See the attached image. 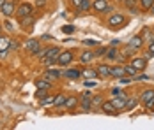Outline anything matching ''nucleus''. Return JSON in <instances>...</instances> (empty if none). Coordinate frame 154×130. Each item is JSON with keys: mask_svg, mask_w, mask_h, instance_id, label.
<instances>
[{"mask_svg": "<svg viewBox=\"0 0 154 130\" xmlns=\"http://www.w3.org/2000/svg\"><path fill=\"white\" fill-rule=\"evenodd\" d=\"M60 55V49L55 46V48H48L46 49V55L43 58V63L45 65H53V63H57V58Z\"/></svg>", "mask_w": 154, "mask_h": 130, "instance_id": "f257e3e1", "label": "nucleus"}, {"mask_svg": "<svg viewBox=\"0 0 154 130\" xmlns=\"http://www.w3.org/2000/svg\"><path fill=\"white\" fill-rule=\"evenodd\" d=\"M92 9L96 13H112L113 11V7L108 4V0H94L92 2Z\"/></svg>", "mask_w": 154, "mask_h": 130, "instance_id": "f03ea898", "label": "nucleus"}, {"mask_svg": "<svg viewBox=\"0 0 154 130\" xmlns=\"http://www.w3.org/2000/svg\"><path fill=\"white\" fill-rule=\"evenodd\" d=\"M32 13H34V5L32 4H29V2H23L18 9H16V16L21 19V18H27V16H30Z\"/></svg>", "mask_w": 154, "mask_h": 130, "instance_id": "7ed1b4c3", "label": "nucleus"}, {"mask_svg": "<svg viewBox=\"0 0 154 130\" xmlns=\"http://www.w3.org/2000/svg\"><path fill=\"white\" fill-rule=\"evenodd\" d=\"M108 27L110 28H121L124 23H126V18H124L122 14H112L110 18H108Z\"/></svg>", "mask_w": 154, "mask_h": 130, "instance_id": "20e7f679", "label": "nucleus"}, {"mask_svg": "<svg viewBox=\"0 0 154 130\" xmlns=\"http://www.w3.org/2000/svg\"><path fill=\"white\" fill-rule=\"evenodd\" d=\"M73 58H75V55H73L71 51H60V55L57 58V65L66 67V65H69V63L73 62Z\"/></svg>", "mask_w": 154, "mask_h": 130, "instance_id": "39448f33", "label": "nucleus"}, {"mask_svg": "<svg viewBox=\"0 0 154 130\" xmlns=\"http://www.w3.org/2000/svg\"><path fill=\"white\" fill-rule=\"evenodd\" d=\"M0 11H2V14L5 16V18H11L13 14H16V5L13 0H7L2 7H0Z\"/></svg>", "mask_w": 154, "mask_h": 130, "instance_id": "423d86ee", "label": "nucleus"}, {"mask_svg": "<svg viewBox=\"0 0 154 130\" xmlns=\"http://www.w3.org/2000/svg\"><path fill=\"white\" fill-rule=\"evenodd\" d=\"M43 77H45L46 81H50V83H53V81H57V79L60 77V72H59L55 67H50V69H46V71L43 72Z\"/></svg>", "mask_w": 154, "mask_h": 130, "instance_id": "0eeeda50", "label": "nucleus"}, {"mask_svg": "<svg viewBox=\"0 0 154 130\" xmlns=\"http://www.w3.org/2000/svg\"><path fill=\"white\" fill-rule=\"evenodd\" d=\"M131 65L138 71V72H142V71H145V67H147V58L145 56H137L131 60Z\"/></svg>", "mask_w": 154, "mask_h": 130, "instance_id": "6e6552de", "label": "nucleus"}, {"mask_svg": "<svg viewBox=\"0 0 154 130\" xmlns=\"http://www.w3.org/2000/svg\"><path fill=\"white\" fill-rule=\"evenodd\" d=\"M25 48H27V51H30L32 55H37L41 51V44H39L37 39H29L27 44H25Z\"/></svg>", "mask_w": 154, "mask_h": 130, "instance_id": "1a4fd4ad", "label": "nucleus"}, {"mask_svg": "<svg viewBox=\"0 0 154 130\" xmlns=\"http://www.w3.org/2000/svg\"><path fill=\"white\" fill-rule=\"evenodd\" d=\"M91 100H92V95H91L89 91H85V93L82 95V99H80V107H82L83 111H91Z\"/></svg>", "mask_w": 154, "mask_h": 130, "instance_id": "9d476101", "label": "nucleus"}, {"mask_svg": "<svg viewBox=\"0 0 154 130\" xmlns=\"http://www.w3.org/2000/svg\"><path fill=\"white\" fill-rule=\"evenodd\" d=\"M34 21H35V19H34V16H27V18H21V19H20V25H21V28L23 30H30L32 28V25H34Z\"/></svg>", "mask_w": 154, "mask_h": 130, "instance_id": "9b49d317", "label": "nucleus"}, {"mask_svg": "<svg viewBox=\"0 0 154 130\" xmlns=\"http://www.w3.org/2000/svg\"><path fill=\"white\" fill-rule=\"evenodd\" d=\"M126 74V69H124V65H115V67H110V76H113V77H121Z\"/></svg>", "mask_w": 154, "mask_h": 130, "instance_id": "f8f14e48", "label": "nucleus"}, {"mask_svg": "<svg viewBox=\"0 0 154 130\" xmlns=\"http://www.w3.org/2000/svg\"><path fill=\"white\" fill-rule=\"evenodd\" d=\"M96 71H97V76L99 77H108L110 76V67H108L106 63H99Z\"/></svg>", "mask_w": 154, "mask_h": 130, "instance_id": "ddd939ff", "label": "nucleus"}, {"mask_svg": "<svg viewBox=\"0 0 154 130\" xmlns=\"http://www.w3.org/2000/svg\"><path fill=\"white\" fill-rule=\"evenodd\" d=\"M96 55H94V51H83L82 55H80V62L82 63H89V62H92Z\"/></svg>", "mask_w": 154, "mask_h": 130, "instance_id": "4468645a", "label": "nucleus"}, {"mask_svg": "<svg viewBox=\"0 0 154 130\" xmlns=\"http://www.w3.org/2000/svg\"><path fill=\"white\" fill-rule=\"evenodd\" d=\"M101 109H103V113L105 114H113L115 113V105H113V102H103L101 104Z\"/></svg>", "mask_w": 154, "mask_h": 130, "instance_id": "2eb2a0df", "label": "nucleus"}, {"mask_svg": "<svg viewBox=\"0 0 154 130\" xmlns=\"http://www.w3.org/2000/svg\"><path fill=\"white\" fill-rule=\"evenodd\" d=\"M129 46H131V48H137V49H140V48L143 46V37H142V35L133 37V39L129 41Z\"/></svg>", "mask_w": 154, "mask_h": 130, "instance_id": "dca6fc26", "label": "nucleus"}, {"mask_svg": "<svg viewBox=\"0 0 154 130\" xmlns=\"http://www.w3.org/2000/svg\"><path fill=\"white\" fill-rule=\"evenodd\" d=\"M66 95L64 93H59V95H55V100H53V107H62L64 104H66Z\"/></svg>", "mask_w": 154, "mask_h": 130, "instance_id": "f3484780", "label": "nucleus"}, {"mask_svg": "<svg viewBox=\"0 0 154 130\" xmlns=\"http://www.w3.org/2000/svg\"><path fill=\"white\" fill-rule=\"evenodd\" d=\"M76 105H78V99H76V97H73V95H71V97H67V99H66L64 107H67V109H75Z\"/></svg>", "mask_w": 154, "mask_h": 130, "instance_id": "a211bd4d", "label": "nucleus"}, {"mask_svg": "<svg viewBox=\"0 0 154 130\" xmlns=\"http://www.w3.org/2000/svg\"><path fill=\"white\" fill-rule=\"evenodd\" d=\"M137 104H138V99H135V97H128V100H126V111H131V109H135L137 107Z\"/></svg>", "mask_w": 154, "mask_h": 130, "instance_id": "6ab92c4d", "label": "nucleus"}, {"mask_svg": "<svg viewBox=\"0 0 154 130\" xmlns=\"http://www.w3.org/2000/svg\"><path fill=\"white\" fill-rule=\"evenodd\" d=\"M126 100H128V99H124V97H115L112 102H113L115 109H124V107H126Z\"/></svg>", "mask_w": 154, "mask_h": 130, "instance_id": "aec40b11", "label": "nucleus"}, {"mask_svg": "<svg viewBox=\"0 0 154 130\" xmlns=\"http://www.w3.org/2000/svg\"><path fill=\"white\" fill-rule=\"evenodd\" d=\"M64 76L67 77V79H78V77H82V72H78L75 69H69V71H66Z\"/></svg>", "mask_w": 154, "mask_h": 130, "instance_id": "412c9836", "label": "nucleus"}, {"mask_svg": "<svg viewBox=\"0 0 154 130\" xmlns=\"http://www.w3.org/2000/svg\"><path fill=\"white\" fill-rule=\"evenodd\" d=\"M152 97H154V90H145V91H143V93L140 95V100H142L143 104H145L147 100H151Z\"/></svg>", "mask_w": 154, "mask_h": 130, "instance_id": "4be33fe9", "label": "nucleus"}, {"mask_svg": "<svg viewBox=\"0 0 154 130\" xmlns=\"http://www.w3.org/2000/svg\"><path fill=\"white\" fill-rule=\"evenodd\" d=\"M83 77H87V79H96L97 77V71H94V69H85L83 72H82Z\"/></svg>", "mask_w": 154, "mask_h": 130, "instance_id": "5701e85b", "label": "nucleus"}, {"mask_svg": "<svg viewBox=\"0 0 154 130\" xmlns=\"http://www.w3.org/2000/svg\"><path fill=\"white\" fill-rule=\"evenodd\" d=\"M35 86H37V88H41V90H50V86H51V83H50V81H46V79L43 77V79L35 81Z\"/></svg>", "mask_w": 154, "mask_h": 130, "instance_id": "b1692460", "label": "nucleus"}, {"mask_svg": "<svg viewBox=\"0 0 154 130\" xmlns=\"http://www.w3.org/2000/svg\"><path fill=\"white\" fill-rule=\"evenodd\" d=\"M9 46H11L9 37H2V35H0V51H7Z\"/></svg>", "mask_w": 154, "mask_h": 130, "instance_id": "393cba45", "label": "nucleus"}, {"mask_svg": "<svg viewBox=\"0 0 154 130\" xmlns=\"http://www.w3.org/2000/svg\"><path fill=\"white\" fill-rule=\"evenodd\" d=\"M117 79H119V83H121V85H129V83H133V81H135V77H133V76H128V74H124V76L117 77Z\"/></svg>", "mask_w": 154, "mask_h": 130, "instance_id": "a878e982", "label": "nucleus"}, {"mask_svg": "<svg viewBox=\"0 0 154 130\" xmlns=\"http://www.w3.org/2000/svg\"><path fill=\"white\" fill-rule=\"evenodd\" d=\"M117 56H119V51H117L115 48L106 49V58H108V60H117Z\"/></svg>", "mask_w": 154, "mask_h": 130, "instance_id": "bb28decb", "label": "nucleus"}, {"mask_svg": "<svg viewBox=\"0 0 154 130\" xmlns=\"http://www.w3.org/2000/svg\"><path fill=\"white\" fill-rule=\"evenodd\" d=\"M89 9H92V2H91V0H83V2L78 5V11H89Z\"/></svg>", "mask_w": 154, "mask_h": 130, "instance_id": "cd10ccee", "label": "nucleus"}, {"mask_svg": "<svg viewBox=\"0 0 154 130\" xmlns=\"http://www.w3.org/2000/svg\"><path fill=\"white\" fill-rule=\"evenodd\" d=\"M103 104V99L99 97V95H96V97H92V100H91V109H96V107H99Z\"/></svg>", "mask_w": 154, "mask_h": 130, "instance_id": "c85d7f7f", "label": "nucleus"}, {"mask_svg": "<svg viewBox=\"0 0 154 130\" xmlns=\"http://www.w3.org/2000/svg\"><path fill=\"white\" fill-rule=\"evenodd\" d=\"M140 5L143 11H151V7L154 5V0H140Z\"/></svg>", "mask_w": 154, "mask_h": 130, "instance_id": "c756f323", "label": "nucleus"}, {"mask_svg": "<svg viewBox=\"0 0 154 130\" xmlns=\"http://www.w3.org/2000/svg\"><path fill=\"white\" fill-rule=\"evenodd\" d=\"M124 69H126V74H128V76H133V77H137L138 71H137L133 65H124Z\"/></svg>", "mask_w": 154, "mask_h": 130, "instance_id": "7c9ffc66", "label": "nucleus"}, {"mask_svg": "<svg viewBox=\"0 0 154 130\" xmlns=\"http://www.w3.org/2000/svg\"><path fill=\"white\" fill-rule=\"evenodd\" d=\"M94 55H96V56H105V55H106V48H99V49H96Z\"/></svg>", "mask_w": 154, "mask_h": 130, "instance_id": "2f4dec72", "label": "nucleus"}, {"mask_svg": "<svg viewBox=\"0 0 154 130\" xmlns=\"http://www.w3.org/2000/svg\"><path fill=\"white\" fill-rule=\"evenodd\" d=\"M35 97H37V99H41V100H43V99H45V97H46V90H41V88H37V93H35Z\"/></svg>", "mask_w": 154, "mask_h": 130, "instance_id": "473e14b6", "label": "nucleus"}, {"mask_svg": "<svg viewBox=\"0 0 154 130\" xmlns=\"http://www.w3.org/2000/svg\"><path fill=\"white\" fill-rule=\"evenodd\" d=\"M135 2H137V0H126V5H128L133 13H137V9H135Z\"/></svg>", "mask_w": 154, "mask_h": 130, "instance_id": "72a5a7b5", "label": "nucleus"}, {"mask_svg": "<svg viewBox=\"0 0 154 130\" xmlns=\"http://www.w3.org/2000/svg\"><path fill=\"white\" fill-rule=\"evenodd\" d=\"M83 44H87V46H96L97 41H94V39H83Z\"/></svg>", "mask_w": 154, "mask_h": 130, "instance_id": "f704fd0d", "label": "nucleus"}, {"mask_svg": "<svg viewBox=\"0 0 154 130\" xmlns=\"http://www.w3.org/2000/svg\"><path fill=\"white\" fill-rule=\"evenodd\" d=\"M62 32H64V33H73V32H75V27H71V25H69V27H64Z\"/></svg>", "mask_w": 154, "mask_h": 130, "instance_id": "c9c22d12", "label": "nucleus"}, {"mask_svg": "<svg viewBox=\"0 0 154 130\" xmlns=\"http://www.w3.org/2000/svg\"><path fill=\"white\" fill-rule=\"evenodd\" d=\"M85 83V86H89V88H92V86H96L97 85V81H92V79H89V81H83Z\"/></svg>", "mask_w": 154, "mask_h": 130, "instance_id": "e433bc0d", "label": "nucleus"}, {"mask_svg": "<svg viewBox=\"0 0 154 130\" xmlns=\"http://www.w3.org/2000/svg\"><path fill=\"white\" fill-rule=\"evenodd\" d=\"M145 107H147V109H152V107H154V97L151 99V100L145 102Z\"/></svg>", "mask_w": 154, "mask_h": 130, "instance_id": "4c0bfd02", "label": "nucleus"}, {"mask_svg": "<svg viewBox=\"0 0 154 130\" xmlns=\"http://www.w3.org/2000/svg\"><path fill=\"white\" fill-rule=\"evenodd\" d=\"M4 25H5V30H9V32H11V30L14 28V27H13V23H11V21H5V23H4Z\"/></svg>", "mask_w": 154, "mask_h": 130, "instance_id": "58836bf2", "label": "nucleus"}, {"mask_svg": "<svg viewBox=\"0 0 154 130\" xmlns=\"http://www.w3.org/2000/svg\"><path fill=\"white\" fill-rule=\"evenodd\" d=\"M82 2H83V0H71V4H73V5H80V4H82Z\"/></svg>", "mask_w": 154, "mask_h": 130, "instance_id": "ea45409f", "label": "nucleus"}, {"mask_svg": "<svg viewBox=\"0 0 154 130\" xmlns=\"http://www.w3.org/2000/svg\"><path fill=\"white\" fill-rule=\"evenodd\" d=\"M149 51L152 53V56H154V42H151V46H149Z\"/></svg>", "mask_w": 154, "mask_h": 130, "instance_id": "a19ab883", "label": "nucleus"}, {"mask_svg": "<svg viewBox=\"0 0 154 130\" xmlns=\"http://www.w3.org/2000/svg\"><path fill=\"white\" fill-rule=\"evenodd\" d=\"M45 2H46V0H37V5H43Z\"/></svg>", "mask_w": 154, "mask_h": 130, "instance_id": "79ce46f5", "label": "nucleus"}, {"mask_svg": "<svg viewBox=\"0 0 154 130\" xmlns=\"http://www.w3.org/2000/svg\"><path fill=\"white\" fill-rule=\"evenodd\" d=\"M5 2H7V0H0V7H2V5H4Z\"/></svg>", "mask_w": 154, "mask_h": 130, "instance_id": "37998d69", "label": "nucleus"}, {"mask_svg": "<svg viewBox=\"0 0 154 130\" xmlns=\"http://www.w3.org/2000/svg\"><path fill=\"white\" fill-rule=\"evenodd\" d=\"M151 11H152V13H154V5H152V7H151Z\"/></svg>", "mask_w": 154, "mask_h": 130, "instance_id": "c03bdc74", "label": "nucleus"}, {"mask_svg": "<svg viewBox=\"0 0 154 130\" xmlns=\"http://www.w3.org/2000/svg\"><path fill=\"white\" fill-rule=\"evenodd\" d=\"M0 32H2V25H0Z\"/></svg>", "mask_w": 154, "mask_h": 130, "instance_id": "a18cd8bd", "label": "nucleus"}]
</instances>
